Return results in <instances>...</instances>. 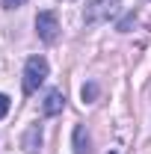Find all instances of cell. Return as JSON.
<instances>
[{
  "instance_id": "277c9868",
  "label": "cell",
  "mask_w": 151,
  "mask_h": 154,
  "mask_svg": "<svg viewBox=\"0 0 151 154\" xmlns=\"http://www.w3.org/2000/svg\"><path fill=\"white\" fill-rule=\"evenodd\" d=\"M21 145H24L27 154H39V148H42V125H30L24 139H21Z\"/></svg>"
},
{
  "instance_id": "7a4b0ae2",
  "label": "cell",
  "mask_w": 151,
  "mask_h": 154,
  "mask_svg": "<svg viewBox=\"0 0 151 154\" xmlns=\"http://www.w3.org/2000/svg\"><path fill=\"white\" fill-rule=\"evenodd\" d=\"M122 0H89V6L83 9V21L86 24H101V21L113 18Z\"/></svg>"
},
{
  "instance_id": "6da1fadb",
  "label": "cell",
  "mask_w": 151,
  "mask_h": 154,
  "mask_svg": "<svg viewBox=\"0 0 151 154\" xmlns=\"http://www.w3.org/2000/svg\"><path fill=\"white\" fill-rule=\"evenodd\" d=\"M48 71H51V65H48L45 57H30L27 65H24V92L33 95L39 86L48 80Z\"/></svg>"
},
{
  "instance_id": "9c48e42d",
  "label": "cell",
  "mask_w": 151,
  "mask_h": 154,
  "mask_svg": "<svg viewBox=\"0 0 151 154\" xmlns=\"http://www.w3.org/2000/svg\"><path fill=\"white\" fill-rule=\"evenodd\" d=\"M24 3H27V0H3V9H18Z\"/></svg>"
},
{
  "instance_id": "52a82bcc",
  "label": "cell",
  "mask_w": 151,
  "mask_h": 154,
  "mask_svg": "<svg viewBox=\"0 0 151 154\" xmlns=\"http://www.w3.org/2000/svg\"><path fill=\"white\" fill-rule=\"evenodd\" d=\"M80 95H83V101H95V98H98V83H86V86L80 89Z\"/></svg>"
},
{
  "instance_id": "8992f818",
  "label": "cell",
  "mask_w": 151,
  "mask_h": 154,
  "mask_svg": "<svg viewBox=\"0 0 151 154\" xmlns=\"http://www.w3.org/2000/svg\"><path fill=\"white\" fill-rule=\"evenodd\" d=\"M74 154H92V139H89L83 125L74 128Z\"/></svg>"
},
{
  "instance_id": "3957f363",
  "label": "cell",
  "mask_w": 151,
  "mask_h": 154,
  "mask_svg": "<svg viewBox=\"0 0 151 154\" xmlns=\"http://www.w3.org/2000/svg\"><path fill=\"white\" fill-rule=\"evenodd\" d=\"M36 33L42 42H48V45H54L59 38V21H57V12H39L36 15Z\"/></svg>"
},
{
  "instance_id": "30bf717a",
  "label": "cell",
  "mask_w": 151,
  "mask_h": 154,
  "mask_svg": "<svg viewBox=\"0 0 151 154\" xmlns=\"http://www.w3.org/2000/svg\"><path fill=\"white\" fill-rule=\"evenodd\" d=\"M110 154H116V151H110Z\"/></svg>"
},
{
  "instance_id": "5b68a950",
  "label": "cell",
  "mask_w": 151,
  "mask_h": 154,
  "mask_svg": "<svg viewBox=\"0 0 151 154\" xmlns=\"http://www.w3.org/2000/svg\"><path fill=\"white\" fill-rule=\"evenodd\" d=\"M62 107H65V95L59 92V89H54V92H48V98H45V116H59L62 113Z\"/></svg>"
},
{
  "instance_id": "ba28073f",
  "label": "cell",
  "mask_w": 151,
  "mask_h": 154,
  "mask_svg": "<svg viewBox=\"0 0 151 154\" xmlns=\"http://www.w3.org/2000/svg\"><path fill=\"white\" fill-rule=\"evenodd\" d=\"M9 104H12L9 98H6V95H0V119H3V116L9 113Z\"/></svg>"
}]
</instances>
